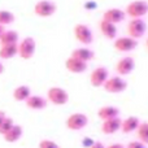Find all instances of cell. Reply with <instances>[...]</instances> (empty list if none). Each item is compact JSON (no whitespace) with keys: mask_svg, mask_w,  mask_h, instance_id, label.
Segmentation results:
<instances>
[{"mask_svg":"<svg viewBox=\"0 0 148 148\" xmlns=\"http://www.w3.org/2000/svg\"><path fill=\"white\" fill-rule=\"evenodd\" d=\"M47 100L48 103L53 105H57V107H61V105L68 104L69 101V94L65 88L59 86H53V87H49L47 90Z\"/></svg>","mask_w":148,"mask_h":148,"instance_id":"6da1fadb","label":"cell"},{"mask_svg":"<svg viewBox=\"0 0 148 148\" xmlns=\"http://www.w3.org/2000/svg\"><path fill=\"white\" fill-rule=\"evenodd\" d=\"M127 36L138 40L139 38H143L147 31V23L143 18H130L126 26Z\"/></svg>","mask_w":148,"mask_h":148,"instance_id":"7a4b0ae2","label":"cell"},{"mask_svg":"<svg viewBox=\"0 0 148 148\" xmlns=\"http://www.w3.org/2000/svg\"><path fill=\"white\" fill-rule=\"evenodd\" d=\"M73 34L75 40L86 47L94 42V33L90 29V26L86 23H77L73 29Z\"/></svg>","mask_w":148,"mask_h":148,"instance_id":"3957f363","label":"cell"},{"mask_svg":"<svg viewBox=\"0 0 148 148\" xmlns=\"http://www.w3.org/2000/svg\"><path fill=\"white\" fill-rule=\"evenodd\" d=\"M126 16L130 18H143L148 13V3L144 0H134L130 1L125 8Z\"/></svg>","mask_w":148,"mask_h":148,"instance_id":"277c9868","label":"cell"},{"mask_svg":"<svg viewBox=\"0 0 148 148\" xmlns=\"http://www.w3.org/2000/svg\"><path fill=\"white\" fill-rule=\"evenodd\" d=\"M36 51V42L33 36H26L18 43V56L22 60H30Z\"/></svg>","mask_w":148,"mask_h":148,"instance_id":"5b68a950","label":"cell"},{"mask_svg":"<svg viewBox=\"0 0 148 148\" xmlns=\"http://www.w3.org/2000/svg\"><path fill=\"white\" fill-rule=\"evenodd\" d=\"M56 10H57V5L53 1H51V0H39L34 5L33 12L34 14L40 18H48L52 17L56 13Z\"/></svg>","mask_w":148,"mask_h":148,"instance_id":"8992f818","label":"cell"},{"mask_svg":"<svg viewBox=\"0 0 148 148\" xmlns=\"http://www.w3.org/2000/svg\"><path fill=\"white\" fill-rule=\"evenodd\" d=\"M103 88L108 94H121L127 88V82L123 79V77L112 75L105 81Z\"/></svg>","mask_w":148,"mask_h":148,"instance_id":"52a82bcc","label":"cell"},{"mask_svg":"<svg viewBox=\"0 0 148 148\" xmlns=\"http://www.w3.org/2000/svg\"><path fill=\"white\" fill-rule=\"evenodd\" d=\"M87 125H88V117H87L84 113H81V112L72 113V114L66 118V121H65V126H66V129L70 131L83 130Z\"/></svg>","mask_w":148,"mask_h":148,"instance_id":"ba28073f","label":"cell"},{"mask_svg":"<svg viewBox=\"0 0 148 148\" xmlns=\"http://www.w3.org/2000/svg\"><path fill=\"white\" fill-rule=\"evenodd\" d=\"M138 47V40L130 36H117L113 40V48L120 53H127Z\"/></svg>","mask_w":148,"mask_h":148,"instance_id":"9c48e42d","label":"cell"},{"mask_svg":"<svg viewBox=\"0 0 148 148\" xmlns=\"http://www.w3.org/2000/svg\"><path fill=\"white\" fill-rule=\"evenodd\" d=\"M109 78V72L105 66H97L90 74V83L92 87H103L105 81Z\"/></svg>","mask_w":148,"mask_h":148,"instance_id":"30bf717a","label":"cell"},{"mask_svg":"<svg viewBox=\"0 0 148 148\" xmlns=\"http://www.w3.org/2000/svg\"><path fill=\"white\" fill-rule=\"evenodd\" d=\"M116 72L120 77H126L129 74H131L135 69V60L131 56H125L122 59H120L116 64Z\"/></svg>","mask_w":148,"mask_h":148,"instance_id":"8fae6325","label":"cell"},{"mask_svg":"<svg viewBox=\"0 0 148 148\" xmlns=\"http://www.w3.org/2000/svg\"><path fill=\"white\" fill-rule=\"evenodd\" d=\"M125 17H126L125 10L120 9V8H109V9L104 10L101 20L108 21V22H110V23L117 25V23L122 22V21L125 20Z\"/></svg>","mask_w":148,"mask_h":148,"instance_id":"7c38bea8","label":"cell"},{"mask_svg":"<svg viewBox=\"0 0 148 148\" xmlns=\"http://www.w3.org/2000/svg\"><path fill=\"white\" fill-rule=\"evenodd\" d=\"M121 120L120 117L116 118H110V120H105L101 122V126H100V130L104 135H113V134L121 131Z\"/></svg>","mask_w":148,"mask_h":148,"instance_id":"4fadbf2b","label":"cell"},{"mask_svg":"<svg viewBox=\"0 0 148 148\" xmlns=\"http://www.w3.org/2000/svg\"><path fill=\"white\" fill-rule=\"evenodd\" d=\"M65 68L69 73L72 74H82L87 70L88 68V64L87 62H83L78 59H74V57L69 56L66 60H65Z\"/></svg>","mask_w":148,"mask_h":148,"instance_id":"5bb4252c","label":"cell"},{"mask_svg":"<svg viewBox=\"0 0 148 148\" xmlns=\"http://www.w3.org/2000/svg\"><path fill=\"white\" fill-rule=\"evenodd\" d=\"M25 105L31 110H43L48 105V100L42 95H31L25 101Z\"/></svg>","mask_w":148,"mask_h":148,"instance_id":"9a60e30c","label":"cell"},{"mask_svg":"<svg viewBox=\"0 0 148 148\" xmlns=\"http://www.w3.org/2000/svg\"><path fill=\"white\" fill-rule=\"evenodd\" d=\"M99 30L101 33V35L108 40H114L117 38V25L110 23L108 21L100 20L99 22Z\"/></svg>","mask_w":148,"mask_h":148,"instance_id":"2e32d148","label":"cell"},{"mask_svg":"<svg viewBox=\"0 0 148 148\" xmlns=\"http://www.w3.org/2000/svg\"><path fill=\"white\" fill-rule=\"evenodd\" d=\"M70 56L88 64L90 61H92V60L95 59V52L92 51V49L87 48V47H79V48L73 49L72 53H70Z\"/></svg>","mask_w":148,"mask_h":148,"instance_id":"e0dca14e","label":"cell"},{"mask_svg":"<svg viewBox=\"0 0 148 148\" xmlns=\"http://www.w3.org/2000/svg\"><path fill=\"white\" fill-rule=\"evenodd\" d=\"M140 125V120L136 116H129V117L123 118L121 122V131L123 134H130L136 131V129Z\"/></svg>","mask_w":148,"mask_h":148,"instance_id":"ac0fdd59","label":"cell"},{"mask_svg":"<svg viewBox=\"0 0 148 148\" xmlns=\"http://www.w3.org/2000/svg\"><path fill=\"white\" fill-rule=\"evenodd\" d=\"M97 117L101 121L120 117V109L114 105H104V107H100L97 109Z\"/></svg>","mask_w":148,"mask_h":148,"instance_id":"d6986e66","label":"cell"},{"mask_svg":"<svg viewBox=\"0 0 148 148\" xmlns=\"http://www.w3.org/2000/svg\"><path fill=\"white\" fill-rule=\"evenodd\" d=\"M12 96L16 101L25 103L26 100L31 96V90H30V87L26 86V84H20V86H17L14 90H13Z\"/></svg>","mask_w":148,"mask_h":148,"instance_id":"ffe728a7","label":"cell"},{"mask_svg":"<svg viewBox=\"0 0 148 148\" xmlns=\"http://www.w3.org/2000/svg\"><path fill=\"white\" fill-rule=\"evenodd\" d=\"M22 134H23V127L21 125L14 123V126H13L7 134L3 135V139H4L7 143H16V142H18L22 138Z\"/></svg>","mask_w":148,"mask_h":148,"instance_id":"44dd1931","label":"cell"},{"mask_svg":"<svg viewBox=\"0 0 148 148\" xmlns=\"http://www.w3.org/2000/svg\"><path fill=\"white\" fill-rule=\"evenodd\" d=\"M16 55H18V43L0 46V59L1 60H10Z\"/></svg>","mask_w":148,"mask_h":148,"instance_id":"7402d4cb","label":"cell"},{"mask_svg":"<svg viewBox=\"0 0 148 148\" xmlns=\"http://www.w3.org/2000/svg\"><path fill=\"white\" fill-rule=\"evenodd\" d=\"M20 40V34L16 30H5L0 38V46L5 44H17Z\"/></svg>","mask_w":148,"mask_h":148,"instance_id":"603a6c76","label":"cell"},{"mask_svg":"<svg viewBox=\"0 0 148 148\" xmlns=\"http://www.w3.org/2000/svg\"><path fill=\"white\" fill-rule=\"evenodd\" d=\"M14 21H16V16L13 12L7 9H0V25L8 26V25H12Z\"/></svg>","mask_w":148,"mask_h":148,"instance_id":"cb8c5ba5","label":"cell"},{"mask_svg":"<svg viewBox=\"0 0 148 148\" xmlns=\"http://www.w3.org/2000/svg\"><path fill=\"white\" fill-rule=\"evenodd\" d=\"M135 133L136 136H138V140L148 146V122H140V125L136 129Z\"/></svg>","mask_w":148,"mask_h":148,"instance_id":"d4e9b609","label":"cell"},{"mask_svg":"<svg viewBox=\"0 0 148 148\" xmlns=\"http://www.w3.org/2000/svg\"><path fill=\"white\" fill-rule=\"evenodd\" d=\"M14 126V121H13V118L12 117H5V120L3 121V123H1V126H0V135H4V134H7L8 131L10 130V129Z\"/></svg>","mask_w":148,"mask_h":148,"instance_id":"484cf974","label":"cell"},{"mask_svg":"<svg viewBox=\"0 0 148 148\" xmlns=\"http://www.w3.org/2000/svg\"><path fill=\"white\" fill-rule=\"evenodd\" d=\"M38 148H61L52 139H42L38 144Z\"/></svg>","mask_w":148,"mask_h":148,"instance_id":"4316f807","label":"cell"},{"mask_svg":"<svg viewBox=\"0 0 148 148\" xmlns=\"http://www.w3.org/2000/svg\"><path fill=\"white\" fill-rule=\"evenodd\" d=\"M125 148H147V146L143 144L142 142H139V140H133V142H130Z\"/></svg>","mask_w":148,"mask_h":148,"instance_id":"83f0119b","label":"cell"},{"mask_svg":"<svg viewBox=\"0 0 148 148\" xmlns=\"http://www.w3.org/2000/svg\"><path fill=\"white\" fill-rule=\"evenodd\" d=\"M94 143H95V140L92 138H88V136H84V138L82 139V146L84 148H90Z\"/></svg>","mask_w":148,"mask_h":148,"instance_id":"f1b7e54d","label":"cell"},{"mask_svg":"<svg viewBox=\"0 0 148 148\" xmlns=\"http://www.w3.org/2000/svg\"><path fill=\"white\" fill-rule=\"evenodd\" d=\"M96 7H97V4L95 1H86L83 4V8L86 10H95L96 9Z\"/></svg>","mask_w":148,"mask_h":148,"instance_id":"f546056e","label":"cell"},{"mask_svg":"<svg viewBox=\"0 0 148 148\" xmlns=\"http://www.w3.org/2000/svg\"><path fill=\"white\" fill-rule=\"evenodd\" d=\"M90 148H105V146L101 143V142H96V140H95V143L92 144Z\"/></svg>","mask_w":148,"mask_h":148,"instance_id":"4dcf8cb0","label":"cell"},{"mask_svg":"<svg viewBox=\"0 0 148 148\" xmlns=\"http://www.w3.org/2000/svg\"><path fill=\"white\" fill-rule=\"evenodd\" d=\"M105 148H125V146L121 143H113V144H109V146Z\"/></svg>","mask_w":148,"mask_h":148,"instance_id":"1f68e13d","label":"cell"},{"mask_svg":"<svg viewBox=\"0 0 148 148\" xmlns=\"http://www.w3.org/2000/svg\"><path fill=\"white\" fill-rule=\"evenodd\" d=\"M5 117H7V114H5V112H4V110H0V126H1L3 121L5 120Z\"/></svg>","mask_w":148,"mask_h":148,"instance_id":"d6a6232c","label":"cell"},{"mask_svg":"<svg viewBox=\"0 0 148 148\" xmlns=\"http://www.w3.org/2000/svg\"><path fill=\"white\" fill-rule=\"evenodd\" d=\"M4 70H5V68H4V64H3V62L0 61V74H3V73H4Z\"/></svg>","mask_w":148,"mask_h":148,"instance_id":"836d02e7","label":"cell"},{"mask_svg":"<svg viewBox=\"0 0 148 148\" xmlns=\"http://www.w3.org/2000/svg\"><path fill=\"white\" fill-rule=\"evenodd\" d=\"M4 31H5V27H4V26L0 25V38H1V35L4 34Z\"/></svg>","mask_w":148,"mask_h":148,"instance_id":"e575fe53","label":"cell"},{"mask_svg":"<svg viewBox=\"0 0 148 148\" xmlns=\"http://www.w3.org/2000/svg\"><path fill=\"white\" fill-rule=\"evenodd\" d=\"M146 48H147V49H148V38H147V39H146Z\"/></svg>","mask_w":148,"mask_h":148,"instance_id":"d590c367","label":"cell"}]
</instances>
